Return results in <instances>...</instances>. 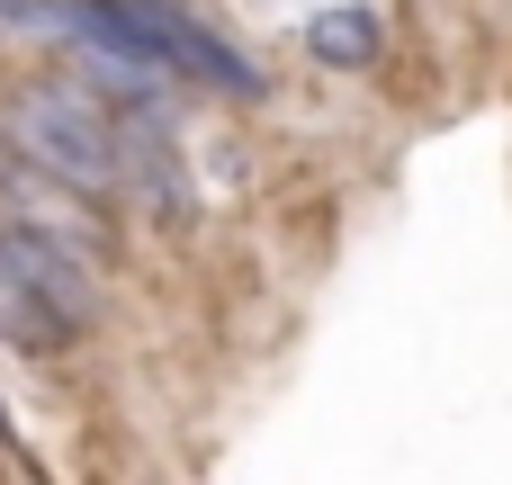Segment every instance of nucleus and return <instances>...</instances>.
Listing matches in <instances>:
<instances>
[{"instance_id": "obj_1", "label": "nucleus", "mask_w": 512, "mask_h": 485, "mask_svg": "<svg viewBox=\"0 0 512 485\" xmlns=\"http://www.w3.org/2000/svg\"><path fill=\"white\" fill-rule=\"evenodd\" d=\"M0 135H9V153L36 180H54L72 198H108L117 189V108L90 99L81 81H18L0 99Z\"/></svg>"}, {"instance_id": "obj_2", "label": "nucleus", "mask_w": 512, "mask_h": 485, "mask_svg": "<svg viewBox=\"0 0 512 485\" xmlns=\"http://www.w3.org/2000/svg\"><path fill=\"white\" fill-rule=\"evenodd\" d=\"M81 324H90V279H81V261H63V252H45V243H27V234L0 225V342H18V351H63Z\"/></svg>"}, {"instance_id": "obj_3", "label": "nucleus", "mask_w": 512, "mask_h": 485, "mask_svg": "<svg viewBox=\"0 0 512 485\" xmlns=\"http://www.w3.org/2000/svg\"><path fill=\"white\" fill-rule=\"evenodd\" d=\"M0 216H9V234H27V243H45L63 261H99L108 252L99 207L72 198V189H54V180H36L27 162H0Z\"/></svg>"}, {"instance_id": "obj_4", "label": "nucleus", "mask_w": 512, "mask_h": 485, "mask_svg": "<svg viewBox=\"0 0 512 485\" xmlns=\"http://www.w3.org/2000/svg\"><path fill=\"white\" fill-rule=\"evenodd\" d=\"M117 189H135L153 216L189 207V162H180L162 108H117Z\"/></svg>"}, {"instance_id": "obj_5", "label": "nucleus", "mask_w": 512, "mask_h": 485, "mask_svg": "<svg viewBox=\"0 0 512 485\" xmlns=\"http://www.w3.org/2000/svg\"><path fill=\"white\" fill-rule=\"evenodd\" d=\"M306 45L333 72H360V63H378V9H324V18H306Z\"/></svg>"}]
</instances>
